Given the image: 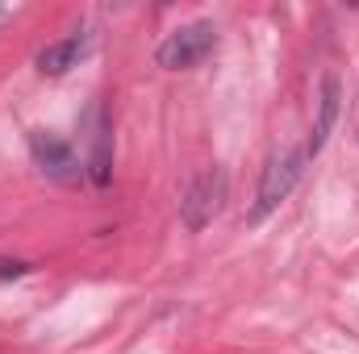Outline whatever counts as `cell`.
I'll list each match as a JSON object with an SVG mask.
<instances>
[{
  "label": "cell",
  "instance_id": "8992f818",
  "mask_svg": "<svg viewBox=\"0 0 359 354\" xmlns=\"http://www.w3.org/2000/svg\"><path fill=\"white\" fill-rule=\"evenodd\" d=\"M88 42H92L88 34L76 29V34H67V38L42 46V55H38V71H42V76H63V71H72V67L88 55Z\"/></svg>",
  "mask_w": 359,
  "mask_h": 354
},
{
  "label": "cell",
  "instance_id": "277c9868",
  "mask_svg": "<svg viewBox=\"0 0 359 354\" xmlns=\"http://www.w3.org/2000/svg\"><path fill=\"white\" fill-rule=\"evenodd\" d=\"M88 121H92V134H88V176L96 187H104L113 179V129H109V113L104 104L96 100L88 108Z\"/></svg>",
  "mask_w": 359,
  "mask_h": 354
},
{
  "label": "cell",
  "instance_id": "6da1fadb",
  "mask_svg": "<svg viewBox=\"0 0 359 354\" xmlns=\"http://www.w3.org/2000/svg\"><path fill=\"white\" fill-rule=\"evenodd\" d=\"M213 46H217V25H213V21H188V25H176V29L159 42L155 59H159V67H168V71H184V67H196Z\"/></svg>",
  "mask_w": 359,
  "mask_h": 354
},
{
  "label": "cell",
  "instance_id": "5b68a950",
  "mask_svg": "<svg viewBox=\"0 0 359 354\" xmlns=\"http://www.w3.org/2000/svg\"><path fill=\"white\" fill-rule=\"evenodd\" d=\"M29 150H34V159H38V167H42L46 176L63 179V183L80 179V163H76V155H72V150H67L55 134L34 129V134H29Z\"/></svg>",
  "mask_w": 359,
  "mask_h": 354
},
{
  "label": "cell",
  "instance_id": "52a82bcc",
  "mask_svg": "<svg viewBox=\"0 0 359 354\" xmlns=\"http://www.w3.org/2000/svg\"><path fill=\"white\" fill-rule=\"evenodd\" d=\"M334 121H339V80L330 76V80L322 84V100H318V121H313V129H309L305 155H318V150L326 146V138H330Z\"/></svg>",
  "mask_w": 359,
  "mask_h": 354
},
{
  "label": "cell",
  "instance_id": "3957f363",
  "mask_svg": "<svg viewBox=\"0 0 359 354\" xmlns=\"http://www.w3.org/2000/svg\"><path fill=\"white\" fill-rule=\"evenodd\" d=\"M305 159H309V155H305V146H297V150L276 155L268 167H264V179H259V200H255V213H251L255 221H259V217H268L271 208H276L292 187H297V179H301V171H305Z\"/></svg>",
  "mask_w": 359,
  "mask_h": 354
},
{
  "label": "cell",
  "instance_id": "7a4b0ae2",
  "mask_svg": "<svg viewBox=\"0 0 359 354\" xmlns=\"http://www.w3.org/2000/svg\"><path fill=\"white\" fill-rule=\"evenodd\" d=\"M222 204H226V171L209 167V171H201V176L184 187V196H180V217H184V225H188L192 234H201V229L222 213Z\"/></svg>",
  "mask_w": 359,
  "mask_h": 354
}]
</instances>
